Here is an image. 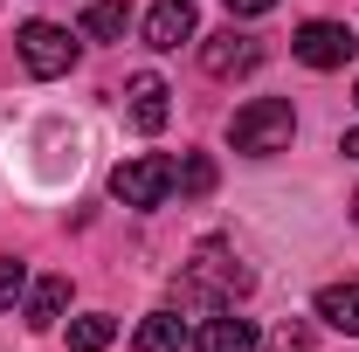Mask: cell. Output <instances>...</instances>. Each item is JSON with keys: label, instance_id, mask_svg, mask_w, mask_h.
Wrapping results in <instances>:
<instances>
[{"label": "cell", "instance_id": "obj_1", "mask_svg": "<svg viewBox=\"0 0 359 352\" xmlns=\"http://www.w3.org/2000/svg\"><path fill=\"white\" fill-rule=\"evenodd\" d=\"M256 290V269L242 263L228 242H201L187 263H180V276H173V297H180V311H228L235 297H249Z\"/></svg>", "mask_w": 359, "mask_h": 352}, {"label": "cell", "instance_id": "obj_2", "mask_svg": "<svg viewBox=\"0 0 359 352\" xmlns=\"http://www.w3.org/2000/svg\"><path fill=\"white\" fill-rule=\"evenodd\" d=\"M228 138H235L242 159H276V152H290V138H297V111H290L283 97H256V104L235 111Z\"/></svg>", "mask_w": 359, "mask_h": 352}, {"label": "cell", "instance_id": "obj_3", "mask_svg": "<svg viewBox=\"0 0 359 352\" xmlns=\"http://www.w3.org/2000/svg\"><path fill=\"white\" fill-rule=\"evenodd\" d=\"M111 194H118L125 208H166V194H173V159H159V152L125 159V166L111 173Z\"/></svg>", "mask_w": 359, "mask_h": 352}, {"label": "cell", "instance_id": "obj_4", "mask_svg": "<svg viewBox=\"0 0 359 352\" xmlns=\"http://www.w3.org/2000/svg\"><path fill=\"white\" fill-rule=\"evenodd\" d=\"M14 48H21V69L28 76H69V62H76V42H69V28H55V21H28L21 35H14Z\"/></svg>", "mask_w": 359, "mask_h": 352}, {"label": "cell", "instance_id": "obj_5", "mask_svg": "<svg viewBox=\"0 0 359 352\" xmlns=\"http://www.w3.org/2000/svg\"><path fill=\"white\" fill-rule=\"evenodd\" d=\"M290 48H297V62H304V69H346L359 42L346 35V21H304Z\"/></svg>", "mask_w": 359, "mask_h": 352}, {"label": "cell", "instance_id": "obj_6", "mask_svg": "<svg viewBox=\"0 0 359 352\" xmlns=\"http://www.w3.org/2000/svg\"><path fill=\"white\" fill-rule=\"evenodd\" d=\"M256 62H263V42L242 35V28H222V35L201 42V69H208V76H249Z\"/></svg>", "mask_w": 359, "mask_h": 352}, {"label": "cell", "instance_id": "obj_7", "mask_svg": "<svg viewBox=\"0 0 359 352\" xmlns=\"http://www.w3.org/2000/svg\"><path fill=\"white\" fill-rule=\"evenodd\" d=\"M263 339H256V325L249 318H235V304L228 311H208L201 318V332H194V352H256Z\"/></svg>", "mask_w": 359, "mask_h": 352}, {"label": "cell", "instance_id": "obj_8", "mask_svg": "<svg viewBox=\"0 0 359 352\" xmlns=\"http://www.w3.org/2000/svg\"><path fill=\"white\" fill-rule=\"evenodd\" d=\"M201 35V14H194V0H159L152 14H145V48H180Z\"/></svg>", "mask_w": 359, "mask_h": 352}, {"label": "cell", "instance_id": "obj_9", "mask_svg": "<svg viewBox=\"0 0 359 352\" xmlns=\"http://www.w3.org/2000/svg\"><path fill=\"white\" fill-rule=\"evenodd\" d=\"M166 97H173V90H166V76H152V69L125 83V111H132L138 132H166V118H173V104H166Z\"/></svg>", "mask_w": 359, "mask_h": 352}, {"label": "cell", "instance_id": "obj_10", "mask_svg": "<svg viewBox=\"0 0 359 352\" xmlns=\"http://www.w3.org/2000/svg\"><path fill=\"white\" fill-rule=\"evenodd\" d=\"M311 311L325 318V325H332V332H346V339H359V283H325Z\"/></svg>", "mask_w": 359, "mask_h": 352}, {"label": "cell", "instance_id": "obj_11", "mask_svg": "<svg viewBox=\"0 0 359 352\" xmlns=\"http://www.w3.org/2000/svg\"><path fill=\"white\" fill-rule=\"evenodd\" d=\"M180 346H187L180 311H152V318H138V352H180Z\"/></svg>", "mask_w": 359, "mask_h": 352}, {"label": "cell", "instance_id": "obj_12", "mask_svg": "<svg viewBox=\"0 0 359 352\" xmlns=\"http://www.w3.org/2000/svg\"><path fill=\"white\" fill-rule=\"evenodd\" d=\"M62 304H69V276H42V283L28 290V325L48 332V325L62 318Z\"/></svg>", "mask_w": 359, "mask_h": 352}, {"label": "cell", "instance_id": "obj_13", "mask_svg": "<svg viewBox=\"0 0 359 352\" xmlns=\"http://www.w3.org/2000/svg\"><path fill=\"white\" fill-rule=\"evenodd\" d=\"M125 21H132L125 0H90L83 7V35L90 42H125Z\"/></svg>", "mask_w": 359, "mask_h": 352}, {"label": "cell", "instance_id": "obj_14", "mask_svg": "<svg viewBox=\"0 0 359 352\" xmlns=\"http://www.w3.org/2000/svg\"><path fill=\"white\" fill-rule=\"evenodd\" d=\"M118 339V318L111 311H83V318H69V352H104Z\"/></svg>", "mask_w": 359, "mask_h": 352}, {"label": "cell", "instance_id": "obj_15", "mask_svg": "<svg viewBox=\"0 0 359 352\" xmlns=\"http://www.w3.org/2000/svg\"><path fill=\"white\" fill-rule=\"evenodd\" d=\"M256 352H318V339H311L304 318H283V325H269V332H263V346H256Z\"/></svg>", "mask_w": 359, "mask_h": 352}, {"label": "cell", "instance_id": "obj_16", "mask_svg": "<svg viewBox=\"0 0 359 352\" xmlns=\"http://www.w3.org/2000/svg\"><path fill=\"white\" fill-rule=\"evenodd\" d=\"M173 187H180V194H194V201H201V194L215 187V159H208V152H187V159L173 166Z\"/></svg>", "mask_w": 359, "mask_h": 352}, {"label": "cell", "instance_id": "obj_17", "mask_svg": "<svg viewBox=\"0 0 359 352\" xmlns=\"http://www.w3.org/2000/svg\"><path fill=\"white\" fill-rule=\"evenodd\" d=\"M21 290H28V263H14V256H0V311L14 304Z\"/></svg>", "mask_w": 359, "mask_h": 352}, {"label": "cell", "instance_id": "obj_18", "mask_svg": "<svg viewBox=\"0 0 359 352\" xmlns=\"http://www.w3.org/2000/svg\"><path fill=\"white\" fill-rule=\"evenodd\" d=\"M269 7H276V0H228V14H242V21H249V14H269Z\"/></svg>", "mask_w": 359, "mask_h": 352}, {"label": "cell", "instance_id": "obj_19", "mask_svg": "<svg viewBox=\"0 0 359 352\" xmlns=\"http://www.w3.org/2000/svg\"><path fill=\"white\" fill-rule=\"evenodd\" d=\"M339 152H346V159H359V125L346 132V145H339Z\"/></svg>", "mask_w": 359, "mask_h": 352}, {"label": "cell", "instance_id": "obj_20", "mask_svg": "<svg viewBox=\"0 0 359 352\" xmlns=\"http://www.w3.org/2000/svg\"><path fill=\"white\" fill-rule=\"evenodd\" d=\"M353 221H359V194H353Z\"/></svg>", "mask_w": 359, "mask_h": 352}]
</instances>
